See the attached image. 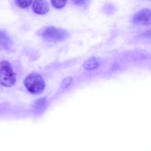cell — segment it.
<instances>
[{
    "instance_id": "1",
    "label": "cell",
    "mask_w": 151,
    "mask_h": 151,
    "mask_svg": "<svg viewBox=\"0 0 151 151\" xmlns=\"http://www.w3.org/2000/svg\"><path fill=\"white\" fill-rule=\"evenodd\" d=\"M24 85L28 91L33 94H40L45 88L44 79L40 75L37 73L28 75L24 79Z\"/></svg>"
},
{
    "instance_id": "2",
    "label": "cell",
    "mask_w": 151,
    "mask_h": 151,
    "mask_svg": "<svg viewBox=\"0 0 151 151\" xmlns=\"http://www.w3.org/2000/svg\"><path fill=\"white\" fill-rule=\"evenodd\" d=\"M16 82V74L11 64L6 61H3L0 64V82L3 86L11 87Z\"/></svg>"
},
{
    "instance_id": "3",
    "label": "cell",
    "mask_w": 151,
    "mask_h": 151,
    "mask_svg": "<svg viewBox=\"0 0 151 151\" xmlns=\"http://www.w3.org/2000/svg\"><path fill=\"white\" fill-rule=\"evenodd\" d=\"M42 36L47 41H60L66 39L68 37V33L60 28L48 27L44 30Z\"/></svg>"
},
{
    "instance_id": "4",
    "label": "cell",
    "mask_w": 151,
    "mask_h": 151,
    "mask_svg": "<svg viewBox=\"0 0 151 151\" xmlns=\"http://www.w3.org/2000/svg\"><path fill=\"white\" fill-rule=\"evenodd\" d=\"M132 23L136 25H148L151 24V10L144 9L134 14L132 17Z\"/></svg>"
},
{
    "instance_id": "5",
    "label": "cell",
    "mask_w": 151,
    "mask_h": 151,
    "mask_svg": "<svg viewBox=\"0 0 151 151\" xmlns=\"http://www.w3.org/2000/svg\"><path fill=\"white\" fill-rule=\"evenodd\" d=\"M32 8L33 11L39 14H45L49 10V5L46 1H35L33 2Z\"/></svg>"
},
{
    "instance_id": "6",
    "label": "cell",
    "mask_w": 151,
    "mask_h": 151,
    "mask_svg": "<svg viewBox=\"0 0 151 151\" xmlns=\"http://www.w3.org/2000/svg\"><path fill=\"white\" fill-rule=\"evenodd\" d=\"M100 64V61L98 58L92 57L84 62L83 67L86 70H92L99 68Z\"/></svg>"
},
{
    "instance_id": "7",
    "label": "cell",
    "mask_w": 151,
    "mask_h": 151,
    "mask_svg": "<svg viewBox=\"0 0 151 151\" xmlns=\"http://www.w3.org/2000/svg\"><path fill=\"white\" fill-rule=\"evenodd\" d=\"M47 105V101L45 98H41L38 100L34 105V111L36 113H42L45 109Z\"/></svg>"
},
{
    "instance_id": "8",
    "label": "cell",
    "mask_w": 151,
    "mask_h": 151,
    "mask_svg": "<svg viewBox=\"0 0 151 151\" xmlns=\"http://www.w3.org/2000/svg\"><path fill=\"white\" fill-rule=\"evenodd\" d=\"M9 44V40L6 32L1 31V45L4 48H7Z\"/></svg>"
},
{
    "instance_id": "9",
    "label": "cell",
    "mask_w": 151,
    "mask_h": 151,
    "mask_svg": "<svg viewBox=\"0 0 151 151\" xmlns=\"http://www.w3.org/2000/svg\"><path fill=\"white\" fill-rule=\"evenodd\" d=\"M16 5L21 8H26L27 7L29 6L32 3V1H20L17 0L15 1Z\"/></svg>"
},
{
    "instance_id": "10",
    "label": "cell",
    "mask_w": 151,
    "mask_h": 151,
    "mask_svg": "<svg viewBox=\"0 0 151 151\" xmlns=\"http://www.w3.org/2000/svg\"><path fill=\"white\" fill-rule=\"evenodd\" d=\"M67 1H51L52 6L55 8L60 9L62 8L65 6V5L67 3Z\"/></svg>"
},
{
    "instance_id": "11",
    "label": "cell",
    "mask_w": 151,
    "mask_h": 151,
    "mask_svg": "<svg viewBox=\"0 0 151 151\" xmlns=\"http://www.w3.org/2000/svg\"><path fill=\"white\" fill-rule=\"evenodd\" d=\"M72 81V78L70 77L65 78V79L63 80L61 84L62 87L63 88H67L71 83Z\"/></svg>"
},
{
    "instance_id": "12",
    "label": "cell",
    "mask_w": 151,
    "mask_h": 151,
    "mask_svg": "<svg viewBox=\"0 0 151 151\" xmlns=\"http://www.w3.org/2000/svg\"><path fill=\"white\" fill-rule=\"evenodd\" d=\"M142 37L146 39H151V29L147 30L142 34Z\"/></svg>"
},
{
    "instance_id": "13",
    "label": "cell",
    "mask_w": 151,
    "mask_h": 151,
    "mask_svg": "<svg viewBox=\"0 0 151 151\" xmlns=\"http://www.w3.org/2000/svg\"><path fill=\"white\" fill-rule=\"evenodd\" d=\"M86 2V1H74L75 4L78 5H83V4H84Z\"/></svg>"
}]
</instances>
